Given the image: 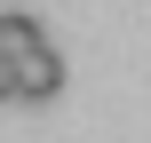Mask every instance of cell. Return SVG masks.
Segmentation results:
<instances>
[{
	"mask_svg": "<svg viewBox=\"0 0 151 143\" xmlns=\"http://www.w3.org/2000/svg\"><path fill=\"white\" fill-rule=\"evenodd\" d=\"M64 96V56L40 40L24 56H8V103H56Z\"/></svg>",
	"mask_w": 151,
	"mask_h": 143,
	"instance_id": "6da1fadb",
	"label": "cell"
},
{
	"mask_svg": "<svg viewBox=\"0 0 151 143\" xmlns=\"http://www.w3.org/2000/svg\"><path fill=\"white\" fill-rule=\"evenodd\" d=\"M40 40H48V24H40V16L0 8V56H24V48H40Z\"/></svg>",
	"mask_w": 151,
	"mask_h": 143,
	"instance_id": "7a4b0ae2",
	"label": "cell"
},
{
	"mask_svg": "<svg viewBox=\"0 0 151 143\" xmlns=\"http://www.w3.org/2000/svg\"><path fill=\"white\" fill-rule=\"evenodd\" d=\"M0 103H8V56H0Z\"/></svg>",
	"mask_w": 151,
	"mask_h": 143,
	"instance_id": "3957f363",
	"label": "cell"
}]
</instances>
